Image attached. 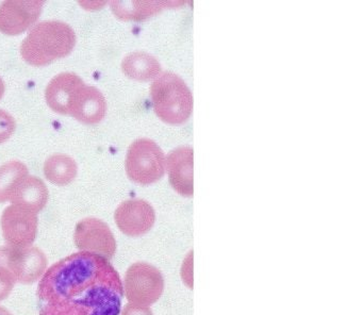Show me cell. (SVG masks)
Returning a JSON list of instances; mask_svg holds the SVG:
<instances>
[{"mask_svg": "<svg viewBox=\"0 0 363 315\" xmlns=\"http://www.w3.org/2000/svg\"><path fill=\"white\" fill-rule=\"evenodd\" d=\"M44 1H5L0 4V31L18 35L35 25Z\"/></svg>", "mask_w": 363, "mask_h": 315, "instance_id": "30bf717a", "label": "cell"}, {"mask_svg": "<svg viewBox=\"0 0 363 315\" xmlns=\"http://www.w3.org/2000/svg\"><path fill=\"white\" fill-rule=\"evenodd\" d=\"M122 70L129 78L147 81L161 72V65L152 55L143 51H135L124 57Z\"/></svg>", "mask_w": 363, "mask_h": 315, "instance_id": "9a60e30c", "label": "cell"}, {"mask_svg": "<svg viewBox=\"0 0 363 315\" xmlns=\"http://www.w3.org/2000/svg\"><path fill=\"white\" fill-rule=\"evenodd\" d=\"M126 172L139 184L156 182L164 174V153L154 140L139 138L129 147Z\"/></svg>", "mask_w": 363, "mask_h": 315, "instance_id": "277c9868", "label": "cell"}, {"mask_svg": "<svg viewBox=\"0 0 363 315\" xmlns=\"http://www.w3.org/2000/svg\"><path fill=\"white\" fill-rule=\"evenodd\" d=\"M107 112V104L103 93L92 85L82 84L76 92L69 106V115L84 123H97L103 121Z\"/></svg>", "mask_w": 363, "mask_h": 315, "instance_id": "8fae6325", "label": "cell"}, {"mask_svg": "<svg viewBox=\"0 0 363 315\" xmlns=\"http://www.w3.org/2000/svg\"><path fill=\"white\" fill-rule=\"evenodd\" d=\"M0 315H12L7 309L0 306Z\"/></svg>", "mask_w": 363, "mask_h": 315, "instance_id": "603a6c76", "label": "cell"}, {"mask_svg": "<svg viewBox=\"0 0 363 315\" xmlns=\"http://www.w3.org/2000/svg\"><path fill=\"white\" fill-rule=\"evenodd\" d=\"M75 44L76 34L71 26L60 21H41L23 40L21 53L31 65H48L69 55Z\"/></svg>", "mask_w": 363, "mask_h": 315, "instance_id": "7a4b0ae2", "label": "cell"}, {"mask_svg": "<svg viewBox=\"0 0 363 315\" xmlns=\"http://www.w3.org/2000/svg\"><path fill=\"white\" fill-rule=\"evenodd\" d=\"M0 265L10 270L16 282L33 284L48 268L45 253L38 247H0Z\"/></svg>", "mask_w": 363, "mask_h": 315, "instance_id": "8992f818", "label": "cell"}, {"mask_svg": "<svg viewBox=\"0 0 363 315\" xmlns=\"http://www.w3.org/2000/svg\"><path fill=\"white\" fill-rule=\"evenodd\" d=\"M156 114L165 123H182L193 109L192 93L184 80L174 72H164L150 87Z\"/></svg>", "mask_w": 363, "mask_h": 315, "instance_id": "3957f363", "label": "cell"}, {"mask_svg": "<svg viewBox=\"0 0 363 315\" xmlns=\"http://www.w3.org/2000/svg\"><path fill=\"white\" fill-rule=\"evenodd\" d=\"M167 172L172 187L186 197L193 195V149L178 147L167 157Z\"/></svg>", "mask_w": 363, "mask_h": 315, "instance_id": "7c38bea8", "label": "cell"}, {"mask_svg": "<svg viewBox=\"0 0 363 315\" xmlns=\"http://www.w3.org/2000/svg\"><path fill=\"white\" fill-rule=\"evenodd\" d=\"M167 2L112 1L111 9L116 17L123 21H141L159 12Z\"/></svg>", "mask_w": 363, "mask_h": 315, "instance_id": "e0dca14e", "label": "cell"}, {"mask_svg": "<svg viewBox=\"0 0 363 315\" xmlns=\"http://www.w3.org/2000/svg\"><path fill=\"white\" fill-rule=\"evenodd\" d=\"M84 81L74 72H61L50 80L45 91L50 108L59 114H69L72 99Z\"/></svg>", "mask_w": 363, "mask_h": 315, "instance_id": "4fadbf2b", "label": "cell"}, {"mask_svg": "<svg viewBox=\"0 0 363 315\" xmlns=\"http://www.w3.org/2000/svg\"><path fill=\"white\" fill-rule=\"evenodd\" d=\"M28 176V168L21 161H10L0 166V204L9 200L14 187Z\"/></svg>", "mask_w": 363, "mask_h": 315, "instance_id": "ac0fdd59", "label": "cell"}, {"mask_svg": "<svg viewBox=\"0 0 363 315\" xmlns=\"http://www.w3.org/2000/svg\"><path fill=\"white\" fill-rule=\"evenodd\" d=\"M4 94H5V83H4L3 79L0 77V99L3 98Z\"/></svg>", "mask_w": 363, "mask_h": 315, "instance_id": "7402d4cb", "label": "cell"}, {"mask_svg": "<svg viewBox=\"0 0 363 315\" xmlns=\"http://www.w3.org/2000/svg\"><path fill=\"white\" fill-rule=\"evenodd\" d=\"M125 295L131 304L148 306L161 297L164 280L160 270L145 262H138L125 275Z\"/></svg>", "mask_w": 363, "mask_h": 315, "instance_id": "5b68a950", "label": "cell"}, {"mask_svg": "<svg viewBox=\"0 0 363 315\" xmlns=\"http://www.w3.org/2000/svg\"><path fill=\"white\" fill-rule=\"evenodd\" d=\"M122 315H152V312L148 306L128 304L122 311Z\"/></svg>", "mask_w": 363, "mask_h": 315, "instance_id": "44dd1931", "label": "cell"}, {"mask_svg": "<svg viewBox=\"0 0 363 315\" xmlns=\"http://www.w3.org/2000/svg\"><path fill=\"white\" fill-rule=\"evenodd\" d=\"M16 121L7 111L0 109V144L11 138L16 131Z\"/></svg>", "mask_w": 363, "mask_h": 315, "instance_id": "d6986e66", "label": "cell"}, {"mask_svg": "<svg viewBox=\"0 0 363 315\" xmlns=\"http://www.w3.org/2000/svg\"><path fill=\"white\" fill-rule=\"evenodd\" d=\"M122 279L109 260L79 251L50 266L38 285L40 315H120Z\"/></svg>", "mask_w": 363, "mask_h": 315, "instance_id": "6da1fadb", "label": "cell"}, {"mask_svg": "<svg viewBox=\"0 0 363 315\" xmlns=\"http://www.w3.org/2000/svg\"><path fill=\"white\" fill-rule=\"evenodd\" d=\"M78 166L73 158L55 153L46 159L44 174L46 179L57 185H67L77 176Z\"/></svg>", "mask_w": 363, "mask_h": 315, "instance_id": "2e32d148", "label": "cell"}, {"mask_svg": "<svg viewBox=\"0 0 363 315\" xmlns=\"http://www.w3.org/2000/svg\"><path fill=\"white\" fill-rule=\"evenodd\" d=\"M16 280L13 275L5 266L0 265V302L7 299L11 294Z\"/></svg>", "mask_w": 363, "mask_h": 315, "instance_id": "ffe728a7", "label": "cell"}, {"mask_svg": "<svg viewBox=\"0 0 363 315\" xmlns=\"http://www.w3.org/2000/svg\"><path fill=\"white\" fill-rule=\"evenodd\" d=\"M50 193L48 187L39 177L27 176L18 183L9 200L12 204L23 206L38 214L45 208Z\"/></svg>", "mask_w": 363, "mask_h": 315, "instance_id": "5bb4252c", "label": "cell"}, {"mask_svg": "<svg viewBox=\"0 0 363 315\" xmlns=\"http://www.w3.org/2000/svg\"><path fill=\"white\" fill-rule=\"evenodd\" d=\"M118 229L128 236L147 233L155 223L154 208L143 199H129L122 202L114 214Z\"/></svg>", "mask_w": 363, "mask_h": 315, "instance_id": "9c48e42d", "label": "cell"}, {"mask_svg": "<svg viewBox=\"0 0 363 315\" xmlns=\"http://www.w3.org/2000/svg\"><path fill=\"white\" fill-rule=\"evenodd\" d=\"M74 241L78 249L110 260L116 253V241L109 226L96 217H86L76 225Z\"/></svg>", "mask_w": 363, "mask_h": 315, "instance_id": "52a82bcc", "label": "cell"}, {"mask_svg": "<svg viewBox=\"0 0 363 315\" xmlns=\"http://www.w3.org/2000/svg\"><path fill=\"white\" fill-rule=\"evenodd\" d=\"M1 230L8 246L29 247L38 233V216L33 211L11 204L1 215Z\"/></svg>", "mask_w": 363, "mask_h": 315, "instance_id": "ba28073f", "label": "cell"}]
</instances>
